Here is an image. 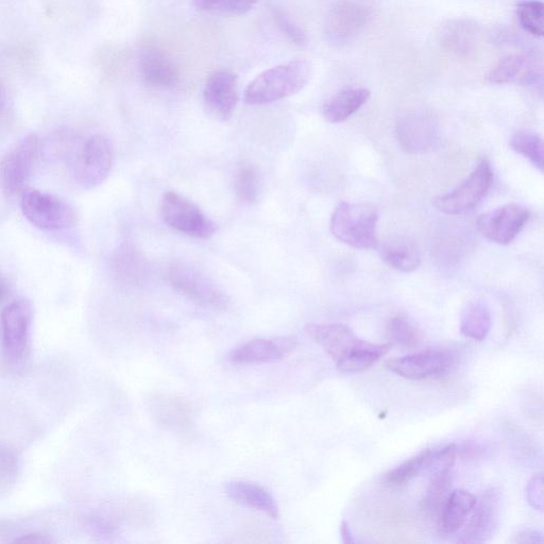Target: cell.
I'll use <instances>...</instances> for the list:
<instances>
[{
  "label": "cell",
  "mask_w": 544,
  "mask_h": 544,
  "mask_svg": "<svg viewBox=\"0 0 544 544\" xmlns=\"http://www.w3.org/2000/svg\"><path fill=\"white\" fill-rule=\"evenodd\" d=\"M312 74V64L305 60L272 67L248 85L244 100L251 106H263L291 97L308 85Z\"/></svg>",
  "instance_id": "6da1fadb"
},
{
  "label": "cell",
  "mask_w": 544,
  "mask_h": 544,
  "mask_svg": "<svg viewBox=\"0 0 544 544\" xmlns=\"http://www.w3.org/2000/svg\"><path fill=\"white\" fill-rule=\"evenodd\" d=\"M378 220L376 208L363 203L342 202L331 216V233L338 242L355 249H377Z\"/></svg>",
  "instance_id": "7a4b0ae2"
},
{
  "label": "cell",
  "mask_w": 544,
  "mask_h": 544,
  "mask_svg": "<svg viewBox=\"0 0 544 544\" xmlns=\"http://www.w3.org/2000/svg\"><path fill=\"white\" fill-rule=\"evenodd\" d=\"M32 305L19 299L6 306L0 317V336L4 362L12 370L22 368L27 360L32 326Z\"/></svg>",
  "instance_id": "3957f363"
},
{
  "label": "cell",
  "mask_w": 544,
  "mask_h": 544,
  "mask_svg": "<svg viewBox=\"0 0 544 544\" xmlns=\"http://www.w3.org/2000/svg\"><path fill=\"white\" fill-rule=\"evenodd\" d=\"M21 210L29 223L42 231H63L76 224V213L70 204L37 190L23 193Z\"/></svg>",
  "instance_id": "277c9868"
},
{
  "label": "cell",
  "mask_w": 544,
  "mask_h": 544,
  "mask_svg": "<svg viewBox=\"0 0 544 544\" xmlns=\"http://www.w3.org/2000/svg\"><path fill=\"white\" fill-rule=\"evenodd\" d=\"M166 280L176 292L214 311H225L229 305L226 294L201 271L183 264L170 266Z\"/></svg>",
  "instance_id": "5b68a950"
},
{
  "label": "cell",
  "mask_w": 544,
  "mask_h": 544,
  "mask_svg": "<svg viewBox=\"0 0 544 544\" xmlns=\"http://www.w3.org/2000/svg\"><path fill=\"white\" fill-rule=\"evenodd\" d=\"M161 216L170 228L198 240H210L216 225L196 203L177 192H167L161 202Z\"/></svg>",
  "instance_id": "8992f818"
},
{
  "label": "cell",
  "mask_w": 544,
  "mask_h": 544,
  "mask_svg": "<svg viewBox=\"0 0 544 544\" xmlns=\"http://www.w3.org/2000/svg\"><path fill=\"white\" fill-rule=\"evenodd\" d=\"M493 181L490 163L483 160L470 176L452 192L434 199V207L446 215H461L473 210L488 193Z\"/></svg>",
  "instance_id": "52a82bcc"
},
{
  "label": "cell",
  "mask_w": 544,
  "mask_h": 544,
  "mask_svg": "<svg viewBox=\"0 0 544 544\" xmlns=\"http://www.w3.org/2000/svg\"><path fill=\"white\" fill-rule=\"evenodd\" d=\"M38 135L30 134L15 144L0 161V187L13 197L24 190L39 155Z\"/></svg>",
  "instance_id": "ba28073f"
},
{
  "label": "cell",
  "mask_w": 544,
  "mask_h": 544,
  "mask_svg": "<svg viewBox=\"0 0 544 544\" xmlns=\"http://www.w3.org/2000/svg\"><path fill=\"white\" fill-rule=\"evenodd\" d=\"M148 406L152 418L167 432L187 439L197 435V410L190 400L157 394L149 399Z\"/></svg>",
  "instance_id": "9c48e42d"
},
{
  "label": "cell",
  "mask_w": 544,
  "mask_h": 544,
  "mask_svg": "<svg viewBox=\"0 0 544 544\" xmlns=\"http://www.w3.org/2000/svg\"><path fill=\"white\" fill-rule=\"evenodd\" d=\"M114 161L113 147L104 135H93L83 145L75 165L76 181L91 190L109 177Z\"/></svg>",
  "instance_id": "30bf717a"
},
{
  "label": "cell",
  "mask_w": 544,
  "mask_h": 544,
  "mask_svg": "<svg viewBox=\"0 0 544 544\" xmlns=\"http://www.w3.org/2000/svg\"><path fill=\"white\" fill-rule=\"evenodd\" d=\"M455 357L447 350L429 349L399 357L385 363L386 369L407 380L421 381L444 376L454 365Z\"/></svg>",
  "instance_id": "8fae6325"
},
{
  "label": "cell",
  "mask_w": 544,
  "mask_h": 544,
  "mask_svg": "<svg viewBox=\"0 0 544 544\" xmlns=\"http://www.w3.org/2000/svg\"><path fill=\"white\" fill-rule=\"evenodd\" d=\"M530 219V212L512 203L480 215L478 228L488 241L506 246L512 244Z\"/></svg>",
  "instance_id": "7c38bea8"
},
{
  "label": "cell",
  "mask_w": 544,
  "mask_h": 544,
  "mask_svg": "<svg viewBox=\"0 0 544 544\" xmlns=\"http://www.w3.org/2000/svg\"><path fill=\"white\" fill-rule=\"evenodd\" d=\"M402 149L412 155L432 150L438 142V128L434 117L424 111H412L401 116L396 127Z\"/></svg>",
  "instance_id": "4fadbf2b"
},
{
  "label": "cell",
  "mask_w": 544,
  "mask_h": 544,
  "mask_svg": "<svg viewBox=\"0 0 544 544\" xmlns=\"http://www.w3.org/2000/svg\"><path fill=\"white\" fill-rule=\"evenodd\" d=\"M240 98L237 76L229 71L212 73L203 90L204 106L217 121L227 122L232 118Z\"/></svg>",
  "instance_id": "5bb4252c"
},
{
  "label": "cell",
  "mask_w": 544,
  "mask_h": 544,
  "mask_svg": "<svg viewBox=\"0 0 544 544\" xmlns=\"http://www.w3.org/2000/svg\"><path fill=\"white\" fill-rule=\"evenodd\" d=\"M501 513V493L497 488H489L480 501L476 500L471 519L458 542L484 543L495 535Z\"/></svg>",
  "instance_id": "9a60e30c"
},
{
  "label": "cell",
  "mask_w": 544,
  "mask_h": 544,
  "mask_svg": "<svg viewBox=\"0 0 544 544\" xmlns=\"http://www.w3.org/2000/svg\"><path fill=\"white\" fill-rule=\"evenodd\" d=\"M297 346L298 339L294 336L252 339L233 350L229 360L236 365L276 363Z\"/></svg>",
  "instance_id": "2e32d148"
},
{
  "label": "cell",
  "mask_w": 544,
  "mask_h": 544,
  "mask_svg": "<svg viewBox=\"0 0 544 544\" xmlns=\"http://www.w3.org/2000/svg\"><path fill=\"white\" fill-rule=\"evenodd\" d=\"M370 17V11L362 5L352 2L338 3L327 15L326 36L332 43H347L364 30Z\"/></svg>",
  "instance_id": "e0dca14e"
},
{
  "label": "cell",
  "mask_w": 544,
  "mask_h": 544,
  "mask_svg": "<svg viewBox=\"0 0 544 544\" xmlns=\"http://www.w3.org/2000/svg\"><path fill=\"white\" fill-rule=\"evenodd\" d=\"M305 332L336 362L344 359L363 346L365 340L357 337L353 330L342 323L309 325Z\"/></svg>",
  "instance_id": "ac0fdd59"
},
{
  "label": "cell",
  "mask_w": 544,
  "mask_h": 544,
  "mask_svg": "<svg viewBox=\"0 0 544 544\" xmlns=\"http://www.w3.org/2000/svg\"><path fill=\"white\" fill-rule=\"evenodd\" d=\"M139 68L144 82L155 89H172L179 81L176 65L164 51L145 47L139 54Z\"/></svg>",
  "instance_id": "d6986e66"
},
{
  "label": "cell",
  "mask_w": 544,
  "mask_h": 544,
  "mask_svg": "<svg viewBox=\"0 0 544 544\" xmlns=\"http://www.w3.org/2000/svg\"><path fill=\"white\" fill-rule=\"evenodd\" d=\"M476 500L478 499L467 490H453L439 509V535L447 537L461 531L472 513Z\"/></svg>",
  "instance_id": "ffe728a7"
},
{
  "label": "cell",
  "mask_w": 544,
  "mask_h": 544,
  "mask_svg": "<svg viewBox=\"0 0 544 544\" xmlns=\"http://www.w3.org/2000/svg\"><path fill=\"white\" fill-rule=\"evenodd\" d=\"M492 84L531 85L541 79L539 67L524 55H509L492 68L487 77Z\"/></svg>",
  "instance_id": "44dd1931"
},
{
  "label": "cell",
  "mask_w": 544,
  "mask_h": 544,
  "mask_svg": "<svg viewBox=\"0 0 544 544\" xmlns=\"http://www.w3.org/2000/svg\"><path fill=\"white\" fill-rule=\"evenodd\" d=\"M381 259L391 268L410 274L421 265L417 244L407 236H391L378 245Z\"/></svg>",
  "instance_id": "7402d4cb"
},
{
  "label": "cell",
  "mask_w": 544,
  "mask_h": 544,
  "mask_svg": "<svg viewBox=\"0 0 544 544\" xmlns=\"http://www.w3.org/2000/svg\"><path fill=\"white\" fill-rule=\"evenodd\" d=\"M227 496L238 504L258 510L271 519L279 518V507L265 488L248 482L235 481L226 485Z\"/></svg>",
  "instance_id": "603a6c76"
},
{
  "label": "cell",
  "mask_w": 544,
  "mask_h": 544,
  "mask_svg": "<svg viewBox=\"0 0 544 544\" xmlns=\"http://www.w3.org/2000/svg\"><path fill=\"white\" fill-rule=\"evenodd\" d=\"M370 98L365 88H348L338 92L323 106V116L332 124L344 123L360 111Z\"/></svg>",
  "instance_id": "cb8c5ba5"
},
{
  "label": "cell",
  "mask_w": 544,
  "mask_h": 544,
  "mask_svg": "<svg viewBox=\"0 0 544 544\" xmlns=\"http://www.w3.org/2000/svg\"><path fill=\"white\" fill-rule=\"evenodd\" d=\"M147 268L143 255L130 244H124L114 252L112 270L118 281L138 284L146 278Z\"/></svg>",
  "instance_id": "d4e9b609"
},
{
  "label": "cell",
  "mask_w": 544,
  "mask_h": 544,
  "mask_svg": "<svg viewBox=\"0 0 544 544\" xmlns=\"http://www.w3.org/2000/svg\"><path fill=\"white\" fill-rule=\"evenodd\" d=\"M492 327L489 306L483 301L466 305L461 316V333L475 342H484Z\"/></svg>",
  "instance_id": "484cf974"
},
{
  "label": "cell",
  "mask_w": 544,
  "mask_h": 544,
  "mask_svg": "<svg viewBox=\"0 0 544 544\" xmlns=\"http://www.w3.org/2000/svg\"><path fill=\"white\" fill-rule=\"evenodd\" d=\"M393 348L391 344L376 345L365 342L362 347L336 362L339 372L353 374L363 372L377 364Z\"/></svg>",
  "instance_id": "4316f807"
},
{
  "label": "cell",
  "mask_w": 544,
  "mask_h": 544,
  "mask_svg": "<svg viewBox=\"0 0 544 544\" xmlns=\"http://www.w3.org/2000/svg\"><path fill=\"white\" fill-rule=\"evenodd\" d=\"M235 192L242 202H258L262 191V176L258 165L245 160L238 165L234 179Z\"/></svg>",
  "instance_id": "83f0119b"
},
{
  "label": "cell",
  "mask_w": 544,
  "mask_h": 544,
  "mask_svg": "<svg viewBox=\"0 0 544 544\" xmlns=\"http://www.w3.org/2000/svg\"><path fill=\"white\" fill-rule=\"evenodd\" d=\"M431 450H424L384 475L386 486H403L422 473H427Z\"/></svg>",
  "instance_id": "f1b7e54d"
},
{
  "label": "cell",
  "mask_w": 544,
  "mask_h": 544,
  "mask_svg": "<svg viewBox=\"0 0 544 544\" xmlns=\"http://www.w3.org/2000/svg\"><path fill=\"white\" fill-rule=\"evenodd\" d=\"M510 148L543 172L544 147L541 135L532 131H518L510 139Z\"/></svg>",
  "instance_id": "f546056e"
},
{
  "label": "cell",
  "mask_w": 544,
  "mask_h": 544,
  "mask_svg": "<svg viewBox=\"0 0 544 544\" xmlns=\"http://www.w3.org/2000/svg\"><path fill=\"white\" fill-rule=\"evenodd\" d=\"M475 27L468 22L450 23L441 33V42L455 54H467L474 41Z\"/></svg>",
  "instance_id": "4dcf8cb0"
},
{
  "label": "cell",
  "mask_w": 544,
  "mask_h": 544,
  "mask_svg": "<svg viewBox=\"0 0 544 544\" xmlns=\"http://www.w3.org/2000/svg\"><path fill=\"white\" fill-rule=\"evenodd\" d=\"M544 6L540 0H522L517 5L520 26L534 37H543Z\"/></svg>",
  "instance_id": "1f68e13d"
},
{
  "label": "cell",
  "mask_w": 544,
  "mask_h": 544,
  "mask_svg": "<svg viewBox=\"0 0 544 544\" xmlns=\"http://www.w3.org/2000/svg\"><path fill=\"white\" fill-rule=\"evenodd\" d=\"M259 0H192L194 7L203 12L219 15H244L250 12Z\"/></svg>",
  "instance_id": "d6a6232c"
},
{
  "label": "cell",
  "mask_w": 544,
  "mask_h": 544,
  "mask_svg": "<svg viewBox=\"0 0 544 544\" xmlns=\"http://www.w3.org/2000/svg\"><path fill=\"white\" fill-rule=\"evenodd\" d=\"M388 334L391 340L407 349L417 348L422 343L420 331L402 316L390 320Z\"/></svg>",
  "instance_id": "836d02e7"
},
{
  "label": "cell",
  "mask_w": 544,
  "mask_h": 544,
  "mask_svg": "<svg viewBox=\"0 0 544 544\" xmlns=\"http://www.w3.org/2000/svg\"><path fill=\"white\" fill-rule=\"evenodd\" d=\"M450 484V473L433 475L431 485L422 501L424 510L431 513L437 512L446 501V493Z\"/></svg>",
  "instance_id": "e575fe53"
},
{
  "label": "cell",
  "mask_w": 544,
  "mask_h": 544,
  "mask_svg": "<svg viewBox=\"0 0 544 544\" xmlns=\"http://www.w3.org/2000/svg\"><path fill=\"white\" fill-rule=\"evenodd\" d=\"M274 17L278 28L289 41L298 46H305L309 43L308 34L291 19V16L283 11L276 10Z\"/></svg>",
  "instance_id": "d590c367"
},
{
  "label": "cell",
  "mask_w": 544,
  "mask_h": 544,
  "mask_svg": "<svg viewBox=\"0 0 544 544\" xmlns=\"http://www.w3.org/2000/svg\"><path fill=\"white\" fill-rule=\"evenodd\" d=\"M129 518L136 527L145 529L153 521L152 509L148 503L140 498H136L129 506Z\"/></svg>",
  "instance_id": "8d00e7d4"
},
{
  "label": "cell",
  "mask_w": 544,
  "mask_h": 544,
  "mask_svg": "<svg viewBox=\"0 0 544 544\" xmlns=\"http://www.w3.org/2000/svg\"><path fill=\"white\" fill-rule=\"evenodd\" d=\"M526 501L536 510H543V475L536 474L527 483L525 488Z\"/></svg>",
  "instance_id": "74e56055"
},
{
  "label": "cell",
  "mask_w": 544,
  "mask_h": 544,
  "mask_svg": "<svg viewBox=\"0 0 544 544\" xmlns=\"http://www.w3.org/2000/svg\"><path fill=\"white\" fill-rule=\"evenodd\" d=\"M515 541L517 543H542L543 537L542 534L538 531L533 530H525L520 532L517 536Z\"/></svg>",
  "instance_id": "f35d334b"
},
{
  "label": "cell",
  "mask_w": 544,
  "mask_h": 544,
  "mask_svg": "<svg viewBox=\"0 0 544 544\" xmlns=\"http://www.w3.org/2000/svg\"><path fill=\"white\" fill-rule=\"evenodd\" d=\"M340 534H342V539L345 544L354 543V538L348 522L344 521L342 525H340Z\"/></svg>",
  "instance_id": "ab89813d"
},
{
  "label": "cell",
  "mask_w": 544,
  "mask_h": 544,
  "mask_svg": "<svg viewBox=\"0 0 544 544\" xmlns=\"http://www.w3.org/2000/svg\"><path fill=\"white\" fill-rule=\"evenodd\" d=\"M16 542H21V543H49L50 540L47 539L46 537L42 536V535L34 534V535L23 536L20 539H16Z\"/></svg>",
  "instance_id": "60d3db41"
},
{
  "label": "cell",
  "mask_w": 544,
  "mask_h": 544,
  "mask_svg": "<svg viewBox=\"0 0 544 544\" xmlns=\"http://www.w3.org/2000/svg\"><path fill=\"white\" fill-rule=\"evenodd\" d=\"M8 294V286L6 282L0 278V301H3Z\"/></svg>",
  "instance_id": "b9f144b4"
},
{
  "label": "cell",
  "mask_w": 544,
  "mask_h": 544,
  "mask_svg": "<svg viewBox=\"0 0 544 544\" xmlns=\"http://www.w3.org/2000/svg\"><path fill=\"white\" fill-rule=\"evenodd\" d=\"M4 101H5L4 91H3L2 85H0V113H2L3 111Z\"/></svg>",
  "instance_id": "7bdbcfd3"
}]
</instances>
